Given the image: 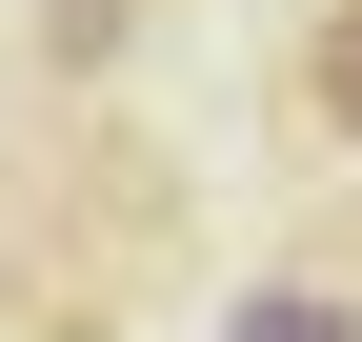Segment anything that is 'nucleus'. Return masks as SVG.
Returning <instances> with one entry per match:
<instances>
[{
  "label": "nucleus",
  "mask_w": 362,
  "mask_h": 342,
  "mask_svg": "<svg viewBox=\"0 0 362 342\" xmlns=\"http://www.w3.org/2000/svg\"><path fill=\"white\" fill-rule=\"evenodd\" d=\"M221 342H362V302H342V282H242V302H221Z\"/></svg>",
  "instance_id": "f257e3e1"
},
{
  "label": "nucleus",
  "mask_w": 362,
  "mask_h": 342,
  "mask_svg": "<svg viewBox=\"0 0 362 342\" xmlns=\"http://www.w3.org/2000/svg\"><path fill=\"white\" fill-rule=\"evenodd\" d=\"M302 121L362 141V0H322V40H302Z\"/></svg>",
  "instance_id": "f03ea898"
},
{
  "label": "nucleus",
  "mask_w": 362,
  "mask_h": 342,
  "mask_svg": "<svg viewBox=\"0 0 362 342\" xmlns=\"http://www.w3.org/2000/svg\"><path fill=\"white\" fill-rule=\"evenodd\" d=\"M121 20H141V0H40V40H61V61H101Z\"/></svg>",
  "instance_id": "7ed1b4c3"
}]
</instances>
